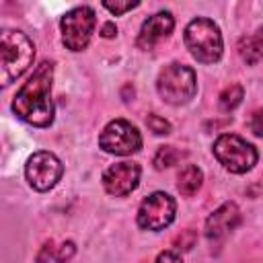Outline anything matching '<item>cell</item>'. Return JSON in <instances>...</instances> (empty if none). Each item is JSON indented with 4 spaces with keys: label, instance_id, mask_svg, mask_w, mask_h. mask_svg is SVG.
I'll return each instance as SVG.
<instances>
[{
    "label": "cell",
    "instance_id": "obj_1",
    "mask_svg": "<svg viewBox=\"0 0 263 263\" xmlns=\"http://www.w3.org/2000/svg\"><path fill=\"white\" fill-rule=\"evenodd\" d=\"M51 78H53V66L49 62L37 66L33 76L14 95L12 111L16 117L37 127H47L53 121V103L49 97Z\"/></svg>",
    "mask_w": 263,
    "mask_h": 263
},
{
    "label": "cell",
    "instance_id": "obj_2",
    "mask_svg": "<svg viewBox=\"0 0 263 263\" xmlns=\"http://www.w3.org/2000/svg\"><path fill=\"white\" fill-rule=\"evenodd\" d=\"M0 55H2V74L0 80L2 84H10L16 80L33 62L35 58V47L31 39L21 33V31H2V41H0Z\"/></svg>",
    "mask_w": 263,
    "mask_h": 263
},
{
    "label": "cell",
    "instance_id": "obj_3",
    "mask_svg": "<svg viewBox=\"0 0 263 263\" xmlns=\"http://www.w3.org/2000/svg\"><path fill=\"white\" fill-rule=\"evenodd\" d=\"M185 45L201 64H214L222 55V35L212 18L197 16L185 29Z\"/></svg>",
    "mask_w": 263,
    "mask_h": 263
},
{
    "label": "cell",
    "instance_id": "obj_4",
    "mask_svg": "<svg viewBox=\"0 0 263 263\" xmlns=\"http://www.w3.org/2000/svg\"><path fill=\"white\" fill-rule=\"evenodd\" d=\"M158 95L162 97L164 103L168 105H185L193 99L195 90H197V80H195V72L189 66H181V64H168L156 82Z\"/></svg>",
    "mask_w": 263,
    "mask_h": 263
},
{
    "label": "cell",
    "instance_id": "obj_5",
    "mask_svg": "<svg viewBox=\"0 0 263 263\" xmlns=\"http://www.w3.org/2000/svg\"><path fill=\"white\" fill-rule=\"evenodd\" d=\"M214 154L224 168L230 173H247L257 162V150L247 140L234 134H222L214 142Z\"/></svg>",
    "mask_w": 263,
    "mask_h": 263
},
{
    "label": "cell",
    "instance_id": "obj_6",
    "mask_svg": "<svg viewBox=\"0 0 263 263\" xmlns=\"http://www.w3.org/2000/svg\"><path fill=\"white\" fill-rule=\"evenodd\" d=\"M95 25H97V16L90 6H78L68 10L60 23L64 45L72 51H82L92 37Z\"/></svg>",
    "mask_w": 263,
    "mask_h": 263
},
{
    "label": "cell",
    "instance_id": "obj_7",
    "mask_svg": "<svg viewBox=\"0 0 263 263\" xmlns=\"http://www.w3.org/2000/svg\"><path fill=\"white\" fill-rule=\"evenodd\" d=\"M99 146L105 152L111 154H132L138 152L142 146V136L138 132L136 125H132L125 119H115L111 123H107V127L101 132L99 136Z\"/></svg>",
    "mask_w": 263,
    "mask_h": 263
},
{
    "label": "cell",
    "instance_id": "obj_8",
    "mask_svg": "<svg viewBox=\"0 0 263 263\" xmlns=\"http://www.w3.org/2000/svg\"><path fill=\"white\" fill-rule=\"evenodd\" d=\"M175 220V199L162 191L148 195L138 210V224L144 230H162Z\"/></svg>",
    "mask_w": 263,
    "mask_h": 263
},
{
    "label": "cell",
    "instance_id": "obj_9",
    "mask_svg": "<svg viewBox=\"0 0 263 263\" xmlns=\"http://www.w3.org/2000/svg\"><path fill=\"white\" fill-rule=\"evenodd\" d=\"M25 173H27V181L33 189L47 191L60 181L64 166L51 152H35L29 158Z\"/></svg>",
    "mask_w": 263,
    "mask_h": 263
},
{
    "label": "cell",
    "instance_id": "obj_10",
    "mask_svg": "<svg viewBox=\"0 0 263 263\" xmlns=\"http://www.w3.org/2000/svg\"><path fill=\"white\" fill-rule=\"evenodd\" d=\"M140 183V166L136 162H115L103 175V185L107 193L123 197L132 193Z\"/></svg>",
    "mask_w": 263,
    "mask_h": 263
},
{
    "label": "cell",
    "instance_id": "obj_11",
    "mask_svg": "<svg viewBox=\"0 0 263 263\" xmlns=\"http://www.w3.org/2000/svg\"><path fill=\"white\" fill-rule=\"evenodd\" d=\"M175 27V18L171 12L162 10V12H156L152 16H148L140 29V35H138V47L142 49H152L160 39H164L166 35H171Z\"/></svg>",
    "mask_w": 263,
    "mask_h": 263
},
{
    "label": "cell",
    "instance_id": "obj_12",
    "mask_svg": "<svg viewBox=\"0 0 263 263\" xmlns=\"http://www.w3.org/2000/svg\"><path fill=\"white\" fill-rule=\"evenodd\" d=\"M240 222V212L236 208V203L228 201L224 205H220L205 222V234L208 238H222L226 236L230 230H234Z\"/></svg>",
    "mask_w": 263,
    "mask_h": 263
},
{
    "label": "cell",
    "instance_id": "obj_13",
    "mask_svg": "<svg viewBox=\"0 0 263 263\" xmlns=\"http://www.w3.org/2000/svg\"><path fill=\"white\" fill-rule=\"evenodd\" d=\"M238 53L247 64H257L263 60V27L253 35H245L238 41Z\"/></svg>",
    "mask_w": 263,
    "mask_h": 263
},
{
    "label": "cell",
    "instance_id": "obj_14",
    "mask_svg": "<svg viewBox=\"0 0 263 263\" xmlns=\"http://www.w3.org/2000/svg\"><path fill=\"white\" fill-rule=\"evenodd\" d=\"M201 181H203V175L201 171L195 166V164H187L181 173H179V181H177V189L183 193V195H193L199 187H201Z\"/></svg>",
    "mask_w": 263,
    "mask_h": 263
},
{
    "label": "cell",
    "instance_id": "obj_15",
    "mask_svg": "<svg viewBox=\"0 0 263 263\" xmlns=\"http://www.w3.org/2000/svg\"><path fill=\"white\" fill-rule=\"evenodd\" d=\"M240 101H242V86H240V84H230V86H226V88L222 90V95H220V107H222L224 111L236 109V107L240 105Z\"/></svg>",
    "mask_w": 263,
    "mask_h": 263
},
{
    "label": "cell",
    "instance_id": "obj_16",
    "mask_svg": "<svg viewBox=\"0 0 263 263\" xmlns=\"http://www.w3.org/2000/svg\"><path fill=\"white\" fill-rule=\"evenodd\" d=\"M179 158H181V152L175 146H160L158 152L154 154V166L156 168H168V166L177 164Z\"/></svg>",
    "mask_w": 263,
    "mask_h": 263
},
{
    "label": "cell",
    "instance_id": "obj_17",
    "mask_svg": "<svg viewBox=\"0 0 263 263\" xmlns=\"http://www.w3.org/2000/svg\"><path fill=\"white\" fill-rule=\"evenodd\" d=\"M146 123H148V127H150L154 134H158V136H162V134H168V132H171V123H168L166 119H162V117L154 115V113H150V115L146 117Z\"/></svg>",
    "mask_w": 263,
    "mask_h": 263
},
{
    "label": "cell",
    "instance_id": "obj_18",
    "mask_svg": "<svg viewBox=\"0 0 263 263\" xmlns=\"http://www.w3.org/2000/svg\"><path fill=\"white\" fill-rule=\"evenodd\" d=\"M249 129H251L255 136L263 138V109L253 111V115L249 117Z\"/></svg>",
    "mask_w": 263,
    "mask_h": 263
},
{
    "label": "cell",
    "instance_id": "obj_19",
    "mask_svg": "<svg viewBox=\"0 0 263 263\" xmlns=\"http://www.w3.org/2000/svg\"><path fill=\"white\" fill-rule=\"evenodd\" d=\"M103 6L113 14H123L125 10H132L138 6V2H103Z\"/></svg>",
    "mask_w": 263,
    "mask_h": 263
},
{
    "label": "cell",
    "instance_id": "obj_20",
    "mask_svg": "<svg viewBox=\"0 0 263 263\" xmlns=\"http://www.w3.org/2000/svg\"><path fill=\"white\" fill-rule=\"evenodd\" d=\"M72 255H74V245L72 242H64L60 247V253H58V263H66Z\"/></svg>",
    "mask_w": 263,
    "mask_h": 263
},
{
    "label": "cell",
    "instance_id": "obj_21",
    "mask_svg": "<svg viewBox=\"0 0 263 263\" xmlns=\"http://www.w3.org/2000/svg\"><path fill=\"white\" fill-rule=\"evenodd\" d=\"M156 263H183V261H181V257H179L177 253H173V251H164V253L158 255Z\"/></svg>",
    "mask_w": 263,
    "mask_h": 263
},
{
    "label": "cell",
    "instance_id": "obj_22",
    "mask_svg": "<svg viewBox=\"0 0 263 263\" xmlns=\"http://www.w3.org/2000/svg\"><path fill=\"white\" fill-rule=\"evenodd\" d=\"M115 33H117V29H115V25H113V23H107V25L103 27V31H101V35H103V37H113Z\"/></svg>",
    "mask_w": 263,
    "mask_h": 263
}]
</instances>
